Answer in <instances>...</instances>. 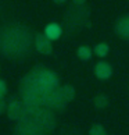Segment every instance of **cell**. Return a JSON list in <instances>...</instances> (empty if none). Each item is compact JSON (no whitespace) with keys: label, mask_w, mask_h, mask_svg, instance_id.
Wrapping results in <instances>:
<instances>
[{"label":"cell","mask_w":129,"mask_h":135,"mask_svg":"<svg viewBox=\"0 0 129 135\" xmlns=\"http://www.w3.org/2000/svg\"><path fill=\"white\" fill-rule=\"evenodd\" d=\"M115 32H117V35H120L122 39H128L129 41V14L128 16H122L117 21Z\"/></svg>","instance_id":"obj_3"},{"label":"cell","mask_w":129,"mask_h":135,"mask_svg":"<svg viewBox=\"0 0 129 135\" xmlns=\"http://www.w3.org/2000/svg\"><path fill=\"white\" fill-rule=\"evenodd\" d=\"M76 54H78V57L81 59V60H83V61H87V60L92 59L93 52H92V49L89 47V46H79Z\"/></svg>","instance_id":"obj_9"},{"label":"cell","mask_w":129,"mask_h":135,"mask_svg":"<svg viewBox=\"0 0 129 135\" xmlns=\"http://www.w3.org/2000/svg\"><path fill=\"white\" fill-rule=\"evenodd\" d=\"M60 92H61L64 100H65L67 103L71 102L72 99L75 98V89H74V86H71V85H64V86H61Z\"/></svg>","instance_id":"obj_7"},{"label":"cell","mask_w":129,"mask_h":135,"mask_svg":"<svg viewBox=\"0 0 129 135\" xmlns=\"http://www.w3.org/2000/svg\"><path fill=\"white\" fill-rule=\"evenodd\" d=\"M106 129L101 124H93L92 128L89 129V135H106Z\"/></svg>","instance_id":"obj_11"},{"label":"cell","mask_w":129,"mask_h":135,"mask_svg":"<svg viewBox=\"0 0 129 135\" xmlns=\"http://www.w3.org/2000/svg\"><path fill=\"white\" fill-rule=\"evenodd\" d=\"M95 74L99 79H108L112 74V67L107 61H99L95 66Z\"/></svg>","instance_id":"obj_4"},{"label":"cell","mask_w":129,"mask_h":135,"mask_svg":"<svg viewBox=\"0 0 129 135\" xmlns=\"http://www.w3.org/2000/svg\"><path fill=\"white\" fill-rule=\"evenodd\" d=\"M108 53H110V46L107 43L101 42V43H97L95 46V54L97 57H106Z\"/></svg>","instance_id":"obj_10"},{"label":"cell","mask_w":129,"mask_h":135,"mask_svg":"<svg viewBox=\"0 0 129 135\" xmlns=\"http://www.w3.org/2000/svg\"><path fill=\"white\" fill-rule=\"evenodd\" d=\"M93 104H95V107L97 109H106L108 106V98L107 95L104 93H97L95 98H93Z\"/></svg>","instance_id":"obj_8"},{"label":"cell","mask_w":129,"mask_h":135,"mask_svg":"<svg viewBox=\"0 0 129 135\" xmlns=\"http://www.w3.org/2000/svg\"><path fill=\"white\" fill-rule=\"evenodd\" d=\"M4 110H6V102H4L3 99H0V114H2Z\"/></svg>","instance_id":"obj_13"},{"label":"cell","mask_w":129,"mask_h":135,"mask_svg":"<svg viewBox=\"0 0 129 135\" xmlns=\"http://www.w3.org/2000/svg\"><path fill=\"white\" fill-rule=\"evenodd\" d=\"M7 93V85L3 79H0V99H3V96Z\"/></svg>","instance_id":"obj_12"},{"label":"cell","mask_w":129,"mask_h":135,"mask_svg":"<svg viewBox=\"0 0 129 135\" xmlns=\"http://www.w3.org/2000/svg\"><path fill=\"white\" fill-rule=\"evenodd\" d=\"M44 103H47L49 106L56 107V109H61V107H64L67 104V102L64 100L63 95L60 92V89H54L53 92L49 93L46 96V102H44Z\"/></svg>","instance_id":"obj_2"},{"label":"cell","mask_w":129,"mask_h":135,"mask_svg":"<svg viewBox=\"0 0 129 135\" xmlns=\"http://www.w3.org/2000/svg\"><path fill=\"white\" fill-rule=\"evenodd\" d=\"M7 114L11 120H17L22 116V103L19 102H11L8 104V110H7Z\"/></svg>","instance_id":"obj_6"},{"label":"cell","mask_w":129,"mask_h":135,"mask_svg":"<svg viewBox=\"0 0 129 135\" xmlns=\"http://www.w3.org/2000/svg\"><path fill=\"white\" fill-rule=\"evenodd\" d=\"M61 33H63V29L56 22L47 24L46 28H44V36H46L49 41H56V39H58L61 36Z\"/></svg>","instance_id":"obj_5"},{"label":"cell","mask_w":129,"mask_h":135,"mask_svg":"<svg viewBox=\"0 0 129 135\" xmlns=\"http://www.w3.org/2000/svg\"><path fill=\"white\" fill-rule=\"evenodd\" d=\"M106 135H108V134H106Z\"/></svg>","instance_id":"obj_14"},{"label":"cell","mask_w":129,"mask_h":135,"mask_svg":"<svg viewBox=\"0 0 129 135\" xmlns=\"http://www.w3.org/2000/svg\"><path fill=\"white\" fill-rule=\"evenodd\" d=\"M35 47H36V50L42 54H50L53 52L51 41H49V39L42 33L36 35V38H35Z\"/></svg>","instance_id":"obj_1"}]
</instances>
